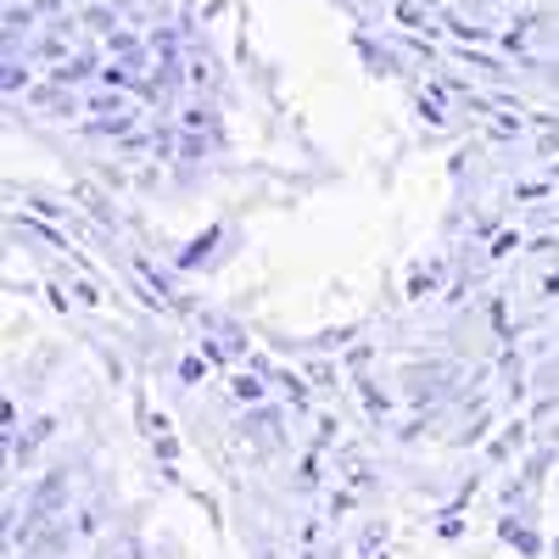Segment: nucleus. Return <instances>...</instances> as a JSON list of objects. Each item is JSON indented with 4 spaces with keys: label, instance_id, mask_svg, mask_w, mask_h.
<instances>
[{
    "label": "nucleus",
    "instance_id": "nucleus-1",
    "mask_svg": "<svg viewBox=\"0 0 559 559\" xmlns=\"http://www.w3.org/2000/svg\"><path fill=\"white\" fill-rule=\"evenodd\" d=\"M62 503H68V464H62V471H51V476H39V481L28 487V503H23V543H34L45 526H51V521L62 515Z\"/></svg>",
    "mask_w": 559,
    "mask_h": 559
},
{
    "label": "nucleus",
    "instance_id": "nucleus-2",
    "mask_svg": "<svg viewBox=\"0 0 559 559\" xmlns=\"http://www.w3.org/2000/svg\"><path fill=\"white\" fill-rule=\"evenodd\" d=\"M448 376H453V369H414V376H408V397H442Z\"/></svg>",
    "mask_w": 559,
    "mask_h": 559
},
{
    "label": "nucleus",
    "instance_id": "nucleus-3",
    "mask_svg": "<svg viewBox=\"0 0 559 559\" xmlns=\"http://www.w3.org/2000/svg\"><path fill=\"white\" fill-rule=\"evenodd\" d=\"M274 426H280V419H274V414H269V408H258V414H252V419H247V437H252V442H258V448H274V437H280V431H274Z\"/></svg>",
    "mask_w": 559,
    "mask_h": 559
},
{
    "label": "nucleus",
    "instance_id": "nucleus-4",
    "mask_svg": "<svg viewBox=\"0 0 559 559\" xmlns=\"http://www.w3.org/2000/svg\"><path fill=\"white\" fill-rule=\"evenodd\" d=\"M51 431H57V419H39V426H34V431H28L23 442H12V459H17V464H28V453H34V448H39L45 437H51Z\"/></svg>",
    "mask_w": 559,
    "mask_h": 559
},
{
    "label": "nucleus",
    "instance_id": "nucleus-5",
    "mask_svg": "<svg viewBox=\"0 0 559 559\" xmlns=\"http://www.w3.org/2000/svg\"><path fill=\"white\" fill-rule=\"evenodd\" d=\"M503 537L515 543V548H526V554H537V537H532L526 526H515V521H503Z\"/></svg>",
    "mask_w": 559,
    "mask_h": 559
},
{
    "label": "nucleus",
    "instance_id": "nucleus-6",
    "mask_svg": "<svg viewBox=\"0 0 559 559\" xmlns=\"http://www.w3.org/2000/svg\"><path fill=\"white\" fill-rule=\"evenodd\" d=\"M258 392H263V386H258V381H247V376H241V381H236V397H241V403H252V397H258Z\"/></svg>",
    "mask_w": 559,
    "mask_h": 559
},
{
    "label": "nucleus",
    "instance_id": "nucleus-7",
    "mask_svg": "<svg viewBox=\"0 0 559 559\" xmlns=\"http://www.w3.org/2000/svg\"><path fill=\"white\" fill-rule=\"evenodd\" d=\"M28 559H45V554H34V548H28Z\"/></svg>",
    "mask_w": 559,
    "mask_h": 559
}]
</instances>
